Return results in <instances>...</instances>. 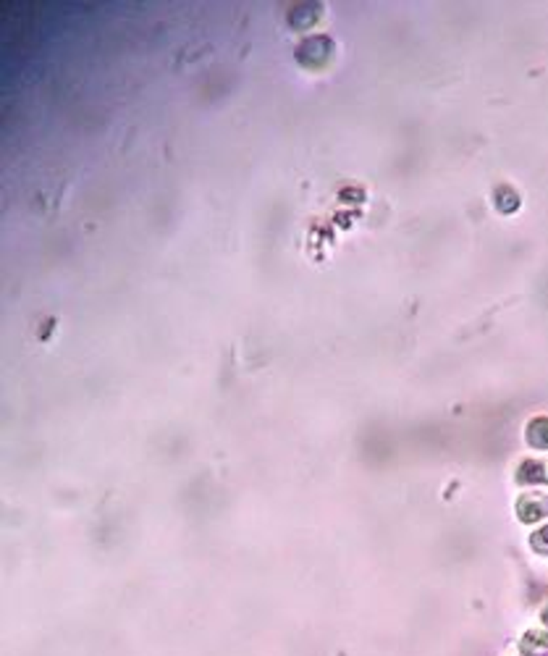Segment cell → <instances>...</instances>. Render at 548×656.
<instances>
[{
    "label": "cell",
    "instance_id": "obj_1",
    "mask_svg": "<svg viewBox=\"0 0 548 656\" xmlns=\"http://www.w3.org/2000/svg\"><path fill=\"white\" fill-rule=\"evenodd\" d=\"M528 439H530V441H532L535 446H540V449H546V446H548V420H546V417H540V420H535V423L530 425Z\"/></svg>",
    "mask_w": 548,
    "mask_h": 656
},
{
    "label": "cell",
    "instance_id": "obj_2",
    "mask_svg": "<svg viewBox=\"0 0 548 656\" xmlns=\"http://www.w3.org/2000/svg\"><path fill=\"white\" fill-rule=\"evenodd\" d=\"M525 651L530 656H548V640L543 636H538V633H530L525 638Z\"/></svg>",
    "mask_w": 548,
    "mask_h": 656
}]
</instances>
